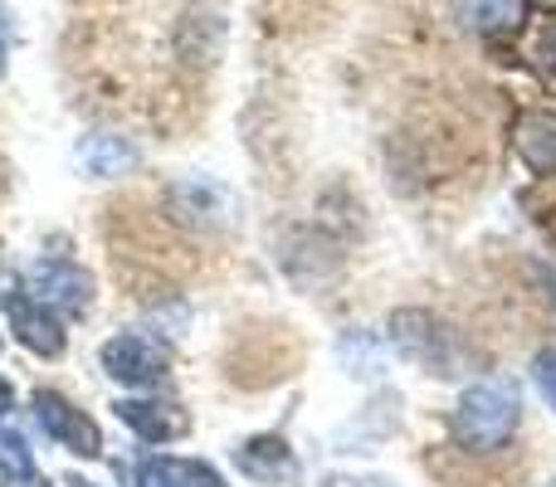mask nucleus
I'll return each mask as SVG.
<instances>
[{"label": "nucleus", "instance_id": "obj_5", "mask_svg": "<svg viewBox=\"0 0 556 487\" xmlns=\"http://www.w3.org/2000/svg\"><path fill=\"white\" fill-rule=\"evenodd\" d=\"M29 297H39L45 307H54L59 317H84L88 303H93V278H88V268L68 264V258H45V264H35V273H29Z\"/></svg>", "mask_w": 556, "mask_h": 487}, {"label": "nucleus", "instance_id": "obj_12", "mask_svg": "<svg viewBox=\"0 0 556 487\" xmlns=\"http://www.w3.org/2000/svg\"><path fill=\"white\" fill-rule=\"evenodd\" d=\"M513 146H518L522 166L532 176H556V113L552 107H528L513 127Z\"/></svg>", "mask_w": 556, "mask_h": 487}, {"label": "nucleus", "instance_id": "obj_9", "mask_svg": "<svg viewBox=\"0 0 556 487\" xmlns=\"http://www.w3.org/2000/svg\"><path fill=\"white\" fill-rule=\"evenodd\" d=\"M172 205L195 230H225V225L235 220V195L225 191L220 181H205V176H191V181L172 185Z\"/></svg>", "mask_w": 556, "mask_h": 487}, {"label": "nucleus", "instance_id": "obj_3", "mask_svg": "<svg viewBox=\"0 0 556 487\" xmlns=\"http://www.w3.org/2000/svg\"><path fill=\"white\" fill-rule=\"evenodd\" d=\"M29 410H35L39 430H45L64 453H74V459H88V463L103 459V430H98L93 414L78 410L68 395L35 390V395H29Z\"/></svg>", "mask_w": 556, "mask_h": 487}, {"label": "nucleus", "instance_id": "obj_4", "mask_svg": "<svg viewBox=\"0 0 556 487\" xmlns=\"http://www.w3.org/2000/svg\"><path fill=\"white\" fill-rule=\"evenodd\" d=\"M5 322H10V336H15L25 351H35L39 361H59L68 351V332H64V317L54 307H45L39 297L20 293L5 303Z\"/></svg>", "mask_w": 556, "mask_h": 487}, {"label": "nucleus", "instance_id": "obj_20", "mask_svg": "<svg viewBox=\"0 0 556 487\" xmlns=\"http://www.w3.org/2000/svg\"><path fill=\"white\" fill-rule=\"evenodd\" d=\"M0 35L10 39V10H5V0H0Z\"/></svg>", "mask_w": 556, "mask_h": 487}, {"label": "nucleus", "instance_id": "obj_18", "mask_svg": "<svg viewBox=\"0 0 556 487\" xmlns=\"http://www.w3.org/2000/svg\"><path fill=\"white\" fill-rule=\"evenodd\" d=\"M538 64L556 78V20H547V25H542V35H538Z\"/></svg>", "mask_w": 556, "mask_h": 487}, {"label": "nucleus", "instance_id": "obj_15", "mask_svg": "<svg viewBox=\"0 0 556 487\" xmlns=\"http://www.w3.org/2000/svg\"><path fill=\"white\" fill-rule=\"evenodd\" d=\"M0 478H15V483H39L35 453H29L25 434H15V430H10V424H0Z\"/></svg>", "mask_w": 556, "mask_h": 487}, {"label": "nucleus", "instance_id": "obj_8", "mask_svg": "<svg viewBox=\"0 0 556 487\" xmlns=\"http://www.w3.org/2000/svg\"><path fill=\"white\" fill-rule=\"evenodd\" d=\"M113 410L142 444H176L186 430H191V420L181 414V405L156 400V395H127V400H117Z\"/></svg>", "mask_w": 556, "mask_h": 487}, {"label": "nucleus", "instance_id": "obj_19", "mask_svg": "<svg viewBox=\"0 0 556 487\" xmlns=\"http://www.w3.org/2000/svg\"><path fill=\"white\" fill-rule=\"evenodd\" d=\"M10 410H15V390H10V381L0 375V424L10 420Z\"/></svg>", "mask_w": 556, "mask_h": 487}, {"label": "nucleus", "instance_id": "obj_2", "mask_svg": "<svg viewBox=\"0 0 556 487\" xmlns=\"http://www.w3.org/2000/svg\"><path fill=\"white\" fill-rule=\"evenodd\" d=\"M98 366H103V375L113 385H127V390L147 395L172 375V342L132 326V332H117L98 346Z\"/></svg>", "mask_w": 556, "mask_h": 487}, {"label": "nucleus", "instance_id": "obj_17", "mask_svg": "<svg viewBox=\"0 0 556 487\" xmlns=\"http://www.w3.org/2000/svg\"><path fill=\"white\" fill-rule=\"evenodd\" d=\"M317 487H401V483L386 478V473H327Z\"/></svg>", "mask_w": 556, "mask_h": 487}, {"label": "nucleus", "instance_id": "obj_16", "mask_svg": "<svg viewBox=\"0 0 556 487\" xmlns=\"http://www.w3.org/2000/svg\"><path fill=\"white\" fill-rule=\"evenodd\" d=\"M532 385H538V395L547 400V410L556 414V351H552V346L532 356Z\"/></svg>", "mask_w": 556, "mask_h": 487}, {"label": "nucleus", "instance_id": "obj_14", "mask_svg": "<svg viewBox=\"0 0 556 487\" xmlns=\"http://www.w3.org/2000/svg\"><path fill=\"white\" fill-rule=\"evenodd\" d=\"M459 20L483 39H508L528 20V0H459Z\"/></svg>", "mask_w": 556, "mask_h": 487}, {"label": "nucleus", "instance_id": "obj_21", "mask_svg": "<svg viewBox=\"0 0 556 487\" xmlns=\"http://www.w3.org/2000/svg\"><path fill=\"white\" fill-rule=\"evenodd\" d=\"M68 487H93V483H84V478H74V483H68Z\"/></svg>", "mask_w": 556, "mask_h": 487}, {"label": "nucleus", "instance_id": "obj_6", "mask_svg": "<svg viewBox=\"0 0 556 487\" xmlns=\"http://www.w3.org/2000/svg\"><path fill=\"white\" fill-rule=\"evenodd\" d=\"M391 342L401 346V356H410L415 366H425L430 375H450V332L434 322L430 312H395L391 317Z\"/></svg>", "mask_w": 556, "mask_h": 487}, {"label": "nucleus", "instance_id": "obj_10", "mask_svg": "<svg viewBox=\"0 0 556 487\" xmlns=\"http://www.w3.org/2000/svg\"><path fill=\"white\" fill-rule=\"evenodd\" d=\"M220 44H225V10L215 5V0H195L181 15L176 49L186 54V64L205 68V64H220Z\"/></svg>", "mask_w": 556, "mask_h": 487}, {"label": "nucleus", "instance_id": "obj_13", "mask_svg": "<svg viewBox=\"0 0 556 487\" xmlns=\"http://www.w3.org/2000/svg\"><path fill=\"white\" fill-rule=\"evenodd\" d=\"M74 162H78V171L93 176V181H117V176H127L137 166V146L117 132H88L84 142L74 146Z\"/></svg>", "mask_w": 556, "mask_h": 487}, {"label": "nucleus", "instance_id": "obj_11", "mask_svg": "<svg viewBox=\"0 0 556 487\" xmlns=\"http://www.w3.org/2000/svg\"><path fill=\"white\" fill-rule=\"evenodd\" d=\"M132 487H230L225 473L205 459H186V453H152L132 469Z\"/></svg>", "mask_w": 556, "mask_h": 487}, {"label": "nucleus", "instance_id": "obj_1", "mask_svg": "<svg viewBox=\"0 0 556 487\" xmlns=\"http://www.w3.org/2000/svg\"><path fill=\"white\" fill-rule=\"evenodd\" d=\"M522 424V390L508 381V375H483V381H469L459 390L450 410V439L459 444L464 453H498L513 444Z\"/></svg>", "mask_w": 556, "mask_h": 487}, {"label": "nucleus", "instance_id": "obj_7", "mask_svg": "<svg viewBox=\"0 0 556 487\" xmlns=\"http://www.w3.org/2000/svg\"><path fill=\"white\" fill-rule=\"evenodd\" d=\"M235 469L260 487H288V483H298L303 463H298L293 444L283 434H254V439H244L235 449Z\"/></svg>", "mask_w": 556, "mask_h": 487}]
</instances>
